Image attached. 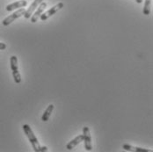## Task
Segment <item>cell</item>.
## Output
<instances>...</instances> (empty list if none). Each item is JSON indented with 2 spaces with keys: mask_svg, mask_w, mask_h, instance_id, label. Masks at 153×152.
Listing matches in <instances>:
<instances>
[{
  "mask_svg": "<svg viewBox=\"0 0 153 152\" xmlns=\"http://www.w3.org/2000/svg\"><path fill=\"white\" fill-rule=\"evenodd\" d=\"M22 128L24 130V133L26 134V136H27L29 142L32 144V147L33 149V151L35 152H40V148H41V145L38 142V139L36 138L35 135L33 134V130L31 129L30 126L27 125V124H25L22 126Z\"/></svg>",
  "mask_w": 153,
  "mask_h": 152,
  "instance_id": "6da1fadb",
  "label": "cell"
},
{
  "mask_svg": "<svg viewBox=\"0 0 153 152\" xmlns=\"http://www.w3.org/2000/svg\"><path fill=\"white\" fill-rule=\"evenodd\" d=\"M11 63V69L13 71V76L14 78V82L16 84H19L21 82V76L19 71V66H18V59L15 56H13L10 59Z\"/></svg>",
  "mask_w": 153,
  "mask_h": 152,
  "instance_id": "7a4b0ae2",
  "label": "cell"
},
{
  "mask_svg": "<svg viewBox=\"0 0 153 152\" xmlns=\"http://www.w3.org/2000/svg\"><path fill=\"white\" fill-rule=\"evenodd\" d=\"M25 13H26V10H25L24 7L23 8H19V10H17L15 13H13V14H11L10 16H8L7 18H5L3 20V22H2L3 25L4 26H9L12 22H13L18 18H19V17L24 15Z\"/></svg>",
  "mask_w": 153,
  "mask_h": 152,
  "instance_id": "3957f363",
  "label": "cell"
},
{
  "mask_svg": "<svg viewBox=\"0 0 153 152\" xmlns=\"http://www.w3.org/2000/svg\"><path fill=\"white\" fill-rule=\"evenodd\" d=\"M83 135H84V142H85V151H91L92 150V136L90 133V129L88 127H84L83 128Z\"/></svg>",
  "mask_w": 153,
  "mask_h": 152,
  "instance_id": "277c9868",
  "label": "cell"
},
{
  "mask_svg": "<svg viewBox=\"0 0 153 152\" xmlns=\"http://www.w3.org/2000/svg\"><path fill=\"white\" fill-rule=\"evenodd\" d=\"M63 7V3H58L56 5H55V6H53V7H51L49 10H48L46 13H43L42 15H41V19L42 20V21H45L47 20L49 17H51L52 15H54L56 13H57L59 10H61L62 8Z\"/></svg>",
  "mask_w": 153,
  "mask_h": 152,
  "instance_id": "5b68a950",
  "label": "cell"
},
{
  "mask_svg": "<svg viewBox=\"0 0 153 152\" xmlns=\"http://www.w3.org/2000/svg\"><path fill=\"white\" fill-rule=\"evenodd\" d=\"M47 8V3L45 2H42L40 4V5L35 9L36 11L34 12L33 15L31 16V22L32 23H35L38 21V19L41 17V15L43 13V12L45 11V9Z\"/></svg>",
  "mask_w": 153,
  "mask_h": 152,
  "instance_id": "8992f818",
  "label": "cell"
},
{
  "mask_svg": "<svg viewBox=\"0 0 153 152\" xmlns=\"http://www.w3.org/2000/svg\"><path fill=\"white\" fill-rule=\"evenodd\" d=\"M44 0H34L32 4H31V5L29 6V8L27 9V10H26V13H25V14H24V17L26 18V19H30L31 16L33 15V12L35 11V9L40 5V4L42 3V2H43Z\"/></svg>",
  "mask_w": 153,
  "mask_h": 152,
  "instance_id": "52a82bcc",
  "label": "cell"
},
{
  "mask_svg": "<svg viewBox=\"0 0 153 152\" xmlns=\"http://www.w3.org/2000/svg\"><path fill=\"white\" fill-rule=\"evenodd\" d=\"M27 4V1L26 0H19V1H17L15 3H13L11 4H8L6 6V11L7 12H12L13 10H15L17 8H23V7H26Z\"/></svg>",
  "mask_w": 153,
  "mask_h": 152,
  "instance_id": "ba28073f",
  "label": "cell"
},
{
  "mask_svg": "<svg viewBox=\"0 0 153 152\" xmlns=\"http://www.w3.org/2000/svg\"><path fill=\"white\" fill-rule=\"evenodd\" d=\"M84 141V135H79L76 138H74L73 140H71L67 145H66V149L69 151H71L73 148H75L76 145H78L80 142H82Z\"/></svg>",
  "mask_w": 153,
  "mask_h": 152,
  "instance_id": "9c48e42d",
  "label": "cell"
},
{
  "mask_svg": "<svg viewBox=\"0 0 153 152\" xmlns=\"http://www.w3.org/2000/svg\"><path fill=\"white\" fill-rule=\"evenodd\" d=\"M123 149L128 151H135V152H152V150H147V149H143L139 147H134L129 144H123Z\"/></svg>",
  "mask_w": 153,
  "mask_h": 152,
  "instance_id": "30bf717a",
  "label": "cell"
},
{
  "mask_svg": "<svg viewBox=\"0 0 153 152\" xmlns=\"http://www.w3.org/2000/svg\"><path fill=\"white\" fill-rule=\"evenodd\" d=\"M53 110H54V106L52 104L49 105L48 107H47V109L45 110V112H44V113L42 114V122H46L48 121V119H49V117H50Z\"/></svg>",
  "mask_w": 153,
  "mask_h": 152,
  "instance_id": "8fae6325",
  "label": "cell"
},
{
  "mask_svg": "<svg viewBox=\"0 0 153 152\" xmlns=\"http://www.w3.org/2000/svg\"><path fill=\"white\" fill-rule=\"evenodd\" d=\"M151 4H152V0H145V4H144L143 10V13L144 15H150V13H151Z\"/></svg>",
  "mask_w": 153,
  "mask_h": 152,
  "instance_id": "7c38bea8",
  "label": "cell"
},
{
  "mask_svg": "<svg viewBox=\"0 0 153 152\" xmlns=\"http://www.w3.org/2000/svg\"><path fill=\"white\" fill-rule=\"evenodd\" d=\"M5 48H6V44L3 43V42H0V50H4Z\"/></svg>",
  "mask_w": 153,
  "mask_h": 152,
  "instance_id": "4fadbf2b",
  "label": "cell"
},
{
  "mask_svg": "<svg viewBox=\"0 0 153 152\" xmlns=\"http://www.w3.org/2000/svg\"><path fill=\"white\" fill-rule=\"evenodd\" d=\"M48 151V148L46 146H43V147L40 148V151Z\"/></svg>",
  "mask_w": 153,
  "mask_h": 152,
  "instance_id": "5bb4252c",
  "label": "cell"
},
{
  "mask_svg": "<svg viewBox=\"0 0 153 152\" xmlns=\"http://www.w3.org/2000/svg\"><path fill=\"white\" fill-rule=\"evenodd\" d=\"M136 1H137V4H141L143 0H136Z\"/></svg>",
  "mask_w": 153,
  "mask_h": 152,
  "instance_id": "9a60e30c",
  "label": "cell"
}]
</instances>
